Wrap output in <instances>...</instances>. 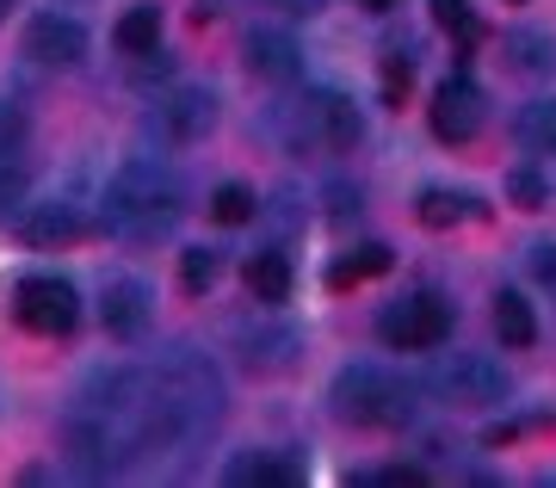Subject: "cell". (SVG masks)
Returning a JSON list of instances; mask_svg holds the SVG:
<instances>
[{"label":"cell","instance_id":"f1b7e54d","mask_svg":"<svg viewBox=\"0 0 556 488\" xmlns=\"http://www.w3.org/2000/svg\"><path fill=\"white\" fill-rule=\"evenodd\" d=\"M365 483H383V488H420L427 476H420L415 464H402V470H378V476H365Z\"/></svg>","mask_w":556,"mask_h":488},{"label":"cell","instance_id":"7402d4cb","mask_svg":"<svg viewBox=\"0 0 556 488\" xmlns=\"http://www.w3.org/2000/svg\"><path fill=\"white\" fill-rule=\"evenodd\" d=\"M507 57H514V68H526V75H544L556 62V43L544 38V32H507Z\"/></svg>","mask_w":556,"mask_h":488},{"label":"cell","instance_id":"d6a6232c","mask_svg":"<svg viewBox=\"0 0 556 488\" xmlns=\"http://www.w3.org/2000/svg\"><path fill=\"white\" fill-rule=\"evenodd\" d=\"M358 7H371V13H396L402 0H358Z\"/></svg>","mask_w":556,"mask_h":488},{"label":"cell","instance_id":"83f0119b","mask_svg":"<svg viewBox=\"0 0 556 488\" xmlns=\"http://www.w3.org/2000/svg\"><path fill=\"white\" fill-rule=\"evenodd\" d=\"M507 192H514V204L519 211H544V198H551V186L532 174V167H519L514 179H507Z\"/></svg>","mask_w":556,"mask_h":488},{"label":"cell","instance_id":"e575fe53","mask_svg":"<svg viewBox=\"0 0 556 488\" xmlns=\"http://www.w3.org/2000/svg\"><path fill=\"white\" fill-rule=\"evenodd\" d=\"M514 7H519V0H514Z\"/></svg>","mask_w":556,"mask_h":488},{"label":"cell","instance_id":"4316f807","mask_svg":"<svg viewBox=\"0 0 556 488\" xmlns=\"http://www.w3.org/2000/svg\"><path fill=\"white\" fill-rule=\"evenodd\" d=\"M415 87V62L408 57H383V105H402Z\"/></svg>","mask_w":556,"mask_h":488},{"label":"cell","instance_id":"484cf974","mask_svg":"<svg viewBox=\"0 0 556 488\" xmlns=\"http://www.w3.org/2000/svg\"><path fill=\"white\" fill-rule=\"evenodd\" d=\"M433 20L445 32H457V43H477V20H470V0H433Z\"/></svg>","mask_w":556,"mask_h":488},{"label":"cell","instance_id":"ac0fdd59","mask_svg":"<svg viewBox=\"0 0 556 488\" xmlns=\"http://www.w3.org/2000/svg\"><path fill=\"white\" fill-rule=\"evenodd\" d=\"M495 334L507 340V347H532L538 340V315H532V303H526L519 291L495 297Z\"/></svg>","mask_w":556,"mask_h":488},{"label":"cell","instance_id":"836d02e7","mask_svg":"<svg viewBox=\"0 0 556 488\" xmlns=\"http://www.w3.org/2000/svg\"><path fill=\"white\" fill-rule=\"evenodd\" d=\"M7 7H13V0H0V20H7Z\"/></svg>","mask_w":556,"mask_h":488},{"label":"cell","instance_id":"ba28073f","mask_svg":"<svg viewBox=\"0 0 556 488\" xmlns=\"http://www.w3.org/2000/svg\"><path fill=\"white\" fill-rule=\"evenodd\" d=\"M378 334L390 340V347H402V352H427V347H439L445 334H452V310L439 303V297H402V303H390L383 310V322H378Z\"/></svg>","mask_w":556,"mask_h":488},{"label":"cell","instance_id":"4dcf8cb0","mask_svg":"<svg viewBox=\"0 0 556 488\" xmlns=\"http://www.w3.org/2000/svg\"><path fill=\"white\" fill-rule=\"evenodd\" d=\"M532 273L538 278H556V241H538V248H532Z\"/></svg>","mask_w":556,"mask_h":488},{"label":"cell","instance_id":"ffe728a7","mask_svg":"<svg viewBox=\"0 0 556 488\" xmlns=\"http://www.w3.org/2000/svg\"><path fill=\"white\" fill-rule=\"evenodd\" d=\"M378 273H390V248L371 241V248L334 260V266H328V285H334V291H353V285H365V278H378Z\"/></svg>","mask_w":556,"mask_h":488},{"label":"cell","instance_id":"603a6c76","mask_svg":"<svg viewBox=\"0 0 556 488\" xmlns=\"http://www.w3.org/2000/svg\"><path fill=\"white\" fill-rule=\"evenodd\" d=\"M217 273H223L217 248H186V254H179V285H186L192 297L211 291V285H217Z\"/></svg>","mask_w":556,"mask_h":488},{"label":"cell","instance_id":"44dd1931","mask_svg":"<svg viewBox=\"0 0 556 488\" xmlns=\"http://www.w3.org/2000/svg\"><path fill=\"white\" fill-rule=\"evenodd\" d=\"M112 38H118L124 57H149V50L161 43V13H155V7H130V13L118 20V32H112Z\"/></svg>","mask_w":556,"mask_h":488},{"label":"cell","instance_id":"2e32d148","mask_svg":"<svg viewBox=\"0 0 556 488\" xmlns=\"http://www.w3.org/2000/svg\"><path fill=\"white\" fill-rule=\"evenodd\" d=\"M514 137H519V149H532V155H556V99H532V105H519Z\"/></svg>","mask_w":556,"mask_h":488},{"label":"cell","instance_id":"3957f363","mask_svg":"<svg viewBox=\"0 0 556 488\" xmlns=\"http://www.w3.org/2000/svg\"><path fill=\"white\" fill-rule=\"evenodd\" d=\"M149 377H155V390H161V402H167V414H174V427H179L186 446L223 421V377L204 352L179 347V352H167Z\"/></svg>","mask_w":556,"mask_h":488},{"label":"cell","instance_id":"8992f818","mask_svg":"<svg viewBox=\"0 0 556 488\" xmlns=\"http://www.w3.org/2000/svg\"><path fill=\"white\" fill-rule=\"evenodd\" d=\"M427 390L439 402H452V409H495L501 396H507V372L489 352H452V359H439L433 372H427Z\"/></svg>","mask_w":556,"mask_h":488},{"label":"cell","instance_id":"d6986e66","mask_svg":"<svg viewBox=\"0 0 556 488\" xmlns=\"http://www.w3.org/2000/svg\"><path fill=\"white\" fill-rule=\"evenodd\" d=\"M477 211V198L470 192H445V186H427L415 204V216L427 223V229H452V223H464V216Z\"/></svg>","mask_w":556,"mask_h":488},{"label":"cell","instance_id":"277c9868","mask_svg":"<svg viewBox=\"0 0 556 488\" xmlns=\"http://www.w3.org/2000/svg\"><path fill=\"white\" fill-rule=\"evenodd\" d=\"M334 409L358 427H408L415 421V390L378 365H346L334 377Z\"/></svg>","mask_w":556,"mask_h":488},{"label":"cell","instance_id":"52a82bcc","mask_svg":"<svg viewBox=\"0 0 556 488\" xmlns=\"http://www.w3.org/2000/svg\"><path fill=\"white\" fill-rule=\"evenodd\" d=\"M13 315H20V328L56 340V334H68L80 322V297H75L68 278L38 273V278H20V291H13Z\"/></svg>","mask_w":556,"mask_h":488},{"label":"cell","instance_id":"7a4b0ae2","mask_svg":"<svg viewBox=\"0 0 556 488\" xmlns=\"http://www.w3.org/2000/svg\"><path fill=\"white\" fill-rule=\"evenodd\" d=\"M186 211V198H179V179L155 161H124L112 186H105V223L130 241H155L167 235Z\"/></svg>","mask_w":556,"mask_h":488},{"label":"cell","instance_id":"30bf717a","mask_svg":"<svg viewBox=\"0 0 556 488\" xmlns=\"http://www.w3.org/2000/svg\"><path fill=\"white\" fill-rule=\"evenodd\" d=\"M100 322H105V334H118V340H142V334H149V322H155V291H149L137 273L105 278Z\"/></svg>","mask_w":556,"mask_h":488},{"label":"cell","instance_id":"5bb4252c","mask_svg":"<svg viewBox=\"0 0 556 488\" xmlns=\"http://www.w3.org/2000/svg\"><path fill=\"white\" fill-rule=\"evenodd\" d=\"M80 235H87L80 204H38L25 216V241H38V248H62V241H80Z\"/></svg>","mask_w":556,"mask_h":488},{"label":"cell","instance_id":"9a60e30c","mask_svg":"<svg viewBox=\"0 0 556 488\" xmlns=\"http://www.w3.org/2000/svg\"><path fill=\"white\" fill-rule=\"evenodd\" d=\"M229 483L236 488H291V483H303V470L291 458H278V451H254V458L229 464Z\"/></svg>","mask_w":556,"mask_h":488},{"label":"cell","instance_id":"f546056e","mask_svg":"<svg viewBox=\"0 0 556 488\" xmlns=\"http://www.w3.org/2000/svg\"><path fill=\"white\" fill-rule=\"evenodd\" d=\"M0 137H7V142H25V117H20V105H0Z\"/></svg>","mask_w":556,"mask_h":488},{"label":"cell","instance_id":"cb8c5ba5","mask_svg":"<svg viewBox=\"0 0 556 488\" xmlns=\"http://www.w3.org/2000/svg\"><path fill=\"white\" fill-rule=\"evenodd\" d=\"M25 204V155L20 149H0V223Z\"/></svg>","mask_w":556,"mask_h":488},{"label":"cell","instance_id":"4fadbf2b","mask_svg":"<svg viewBox=\"0 0 556 488\" xmlns=\"http://www.w3.org/2000/svg\"><path fill=\"white\" fill-rule=\"evenodd\" d=\"M241 50H248V68H254L260 80H278V87H285V80H298V68H303L298 43L285 38V32H266V25H260V32H248V43H241Z\"/></svg>","mask_w":556,"mask_h":488},{"label":"cell","instance_id":"1f68e13d","mask_svg":"<svg viewBox=\"0 0 556 488\" xmlns=\"http://www.w3.org/2000/svg\"><path fill=\"white\" fill-rule=\"evenodd\" d=\"M273 7H285V13H316L321 0H273Z\"/></svg>","mask_w":556,"mask_h":488},{"label":"cell","instance_id":"7c38bea8","mask_svg":"<svg viewBox=\"0 0 556 488\" xmlns=\"http://www.w3.org/2000/svg\"><path fill=\"white\" fill-rule=\"evenodd\" d=\"M25 57L50 62V68H75V62L87 57V32H80L68 13H43V20H31V32H25Z\"/></svg>","mask_w":556,"mask_h":488},{"label":"cell","instance_id":"d4e9b609","mask_svg":"<svg viewBox=\"0 0 556 488\" xmlns=\"http://www.w3.org/2000/svg\"><path fill=\"white\" fill-rule=\"evenodd\" d=\"M211 216L229 223V229H236V223H254V192H248V186H217V192H211Z\"/></svg>","mask_w":556,"mask_h":488},{"label":"cell","instance_id":"5b68a950","mask_svg":"<svg viewBox=\"0 0 556 488\" xmlns=\"http://www.w3.org/2000/svg\"><path fill=\"white\" fill-rule=\"evenodd\" d=\"M285 130L309 155H346L358 142V105L346 93H334V87H316V93L285 105Z\"/></svg>","mask_w":556,"mask_h":488},{"label":"cell","instance_id":"6da1fadb","mask_svg":"<svg viewBox=\"0 0 556 488\" xmlns=\"http://www.w3.org/2000/svg\"><path fill=\"white\" fill-rule=\"evenodd\" d=\"M62 439H68V458H75L87 476H118V470L137 464V458L186 446L149 372H100L75 402H68Z\"/></svg>","mask_w":556,"mask_h":488},{"label":"cell","instance_id":"8fae6325","mask_svg":"<svg viewBox=\"0 0 556 488\" xmlns=\"http://www.w3.org/2000/svg\"><path fill=\"white\" fill-rule=\"evenodd\" d=\"M155 117H161V130H167V142H204L211 124H217V93L211 87H174L155 105Z\"/></svg>","mask_w":556,"mask_h":488},{"label":"cell","instance_id":"e0dca14e","mask_svg":"<svg viewBox=\"0 0 556 488\" xmlns=\"http://www.w3.org/2000/svg\"><path fill=\"white\" fill-rule=\"evenodd\" d=\"M248 291H254L260 303H285V297H291V260L273 254V248L254 254L248 260Z\"/></svg>","mask_w":556,"mask_h":488},{"label":"cell","instance_id":"9c48e42d","mask_svg":"<svg viewBox=\"0 0 556 488\" xmlns=\"http://www.w3.org/2000/svg\"><path fill=\"white\" fill-rule=\"evenodd\" d=\"M427 117H433V137L439 142H470L482 130V87L470 75H452L433 87V105H427Z\"/></svg>","mask_w":556,"mask_h":488}]
</instances>
